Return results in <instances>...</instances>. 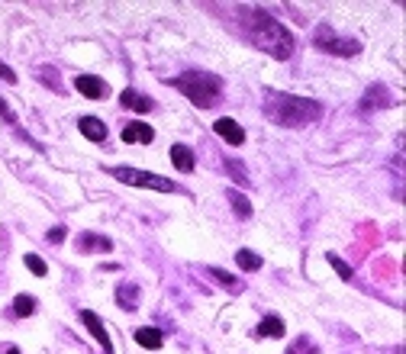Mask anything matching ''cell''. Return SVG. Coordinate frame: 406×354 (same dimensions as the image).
Wrapping results in <instances>:
<instances>
[{
	"mask_svg": "<svg viewBox=\"0 0 406 354\" xmlns=\"http://www.w3.org/2000/svg\"><path fill=\"white\" fill-rule=\"evenodd\" d=\"M171 165H175L177 171H194L197 158L187 145H171Z\"/></svg>",
	"mask_w": 406,
	"mask_h": 354,
	"instance_id": "cell-13",
	"label": "cell"
},
{
	"mask_svg": "<svg viewBox=\"0 0 406 354\" xmlns=\"http://www.w3.org/2000/svg\"><path fill=\"white\" fill-rule=\"evenodd\" d=\"M136 341H139L142 348H148V351H155V348H161V332L158 328H136Z\"/></svg>",
	"mask_w": 406,
	"mask_h": 354,
	"instance_id": "cell-18",
	"label": "cell"
},
{
	"mask_svg": "<svg viewBox=\"0 0 406 354\" xmlns=\"http://www.w3.org/2000/svg\"><path fill=\"white\" fill-rule=\"evenodd\" d=\"M45 238H49L52 245H58V242H65V238H68V229H65V226H58V229H49V236H45Z\"/></svg>",
	"mask_w": 406,
	"mask_h": 354,
	"instance_id": "cell-24",
	"label": "cell"
},
{
	"mask_svg": "<svg viewBox=\"0 0 406 354\" xmlns=\"http://www.w3.org/2000/svg\"><path fill=\"white\" fill-rule=\"evenodd\" d=\"M35 313V297H29V293H20V297L13 299V316H20V319H26V316Z\"/></svg>",
	"mask_w": 406,
	"mask_h": 354,
	"instance_id": "cell-20",
	"label": "cell"
},
{
	"mask_svg": "<svg viewBox=\"0 0 406 354\" xmlns=\"http://www.w3.org/2000/svg\"><path fill=\"white\" fill-rule=\"evenodd\" d=\"M213 132H216V135H223L229 145H242V142H246V129H242V126H238L232 116L216 119V123H213Z\"/></svg>",
	"mask_w": 406,
	"mask_h": 354,
	"instance_id": "cell-8",
	"label": "cell"
},
{
	"mask_svg": "<svg viewBox=\"0 0 406 354\" xmlns=\"http://www.w3.org/2000/svg\"><path fill=\"white\" fill-rule=\"evenodd\" d=\"M326 261H329L332 267H336V274H339L342 280H351V267H349V264H345L339 255H326Z\"/></svg>",
	"mask_w": 406,
	"mask_h": 354,
	"instance_id": "cell-23",
	"label": "cell"
},
{
	"mask_svg": "<svg viewBox=\"0 0 406 354\" xmlns=\"http://www.w3.org/2000/svg\"><path fill=\"white\" fill-rule=\"evenodd\" d=\"M242 33L248 35L255 49L268 52L274 58H290L294 55V35L284 23H278L268 10L261 7H242Z\"/></svg>",
	"mask_w": 406,
	"mask_h": 354,
	"instance_id": "cell-1",
	"label": "cell"
},
{
	"mask_svg": "<svg viewBox=\"0 0 406 354\" xmlns=\"http://www.w3.org/2000/svg\"><path fill=\"white\" fill-rule=\"evenodd\" d=\"M113 242L106 236H97V232H81L77 236V251H91V255H100V251H110Z\"/></svg>",
	"mask_w": 406,
	"mask_h": 354,
	"instance_id": "cell-10",
	"label": "cell"
},
{
	"mask_svg": "<svg viewBox=\"0 0 406 354\" xmlns=\"http://www.w3.org/2000/svg\"><path fill=\"white\" fill-rule=\"evenodd\" d=\"M236 261H238V267H242V271H248V274L258 271L261 264H265L258 255H255V251H248V248H238L236 251Z\"/></svg>",
	"mask_w": 406,
	"mask_h": 354,
	"instance_id": "cell-19",
	"label": "cell"
},
{
	"mask_svg": "<svg viewBox=\"0 0 406 354\" xmlns=\"http://www.w3.org/2000/svg\"><path fill=\"white\" fill-rule=\"evenodd\" d=\"M0 77H4V81H7V84H16V71H10L4 62H0Z\"/></svg>",
	"mask_w": 406,
	"mask_h": 354,
	"instance_id": "cell-25",
	"label": "cell"
},
{
	"mask_svg": "<svg viewBox=\"0 0 406 354\" xmlns=\"http://www.w3.org/2000/svg\"><path fill=\"white\" fill-rule=\"evenodd\" d=\"M110 174L116 177L119 184H129V187H148V190H161V194H175V190H177L175 181L161 177V174H152V171H139V167L119 165V167H113Z\"/></svg>",
	"mask_w": 406,
	"mask_h": 354,
	"instance_id": "cell-4",
	"label": "cell"
},
{
	"mask_svg": "<svg viewBox=\"0 0 406 354\" xmlns=\"http://www.w3.org/2000/svg\"><path fill=\"white\" fill-rule=\"evenodd\" d=\"M229 203H232V209H236L242 219H248V216H252V203L238 194V190H229Z\"/></svg>",
	"mask_w": 406,
	"mask_h": 354,
	"instance_id": "cell-21",
	"label": "cell"
},
{
	"mask_svg": "<svg viewBox=\"0 0 406 354\" xmlns=\"http://www.w3.org/2000/svg\"><path fill=\"white\" fill-rule=\"evenodd\" d=\"M152 139H155V129L148 123H129L126 129H123V142H126V145H136V142L148 145Z\"/></svg>",
	"mask_w": 406,
	"mask_h": 354,
	"instance_id": "cell-9",
	"label": "cell"
},
{
	"mask_svg": "<svg viewBox=\"0 0 406 354\" xmlns=\"http://www.w3.org/2000/svg\"><path fill=\"white\" fill-rule=\"evenodd\" d=\"M258 335H268V338H284V319L280 316H265L258 322Z\"/></svg>",
	"mask_w": 406,
	"mask_h": 354,
	"instance_id": "cell-15",
	"label": "cell"
},
{
	"mask_svg": "<svg viewBox=\"0 0 406 354\" xmlns=\"http://www.w3.org/2000/svg\"><path fill=\"white\" fill-rule=\"evenodd\" d=\"M265 113L278 126H307V123H313V119H319L322 106L316 104V100H309V97L268 91L265 94Z\"/></svg>",
	"mask_w": 406,
	"mask_h": 354,
	"instance_id": "cell-2",
	"label": "cell"
},
{
	"mask_svg": "<svg viewBox=\"0 0 406 354\" xmlns=\"http://www.w3.org/2000/svg\"><path fill=\"white\" fill-rule=\"evenodd\" d=\"M81 322L87 326V332L94 335V338L100 341V348H104V354H113V341H110V332L104 328V322H100L97 313H91V309H81Z\"/></svg>",
	"mask_w": 406,
	"mask_h": 354,
	"instance_id": "cell-6",
	"label": "cell"
},
{
	"mask_svg": "<svg viewBox=\"0 0 406 354\" xmlns=\"http://www.w3.org/2000/svg\"><path fill=\"white\" fill-rule=\"evenodd\" d=\"M23 261H26V267L35 274V277H45V274H49V267H45V261H43V258H39V255H33V251H29V255L23 258Z\"/></svg>",
	"mask_w": 406,
	"mask_h": 354,
	"instance_id": "cell-22",
	"label": "cell"
},
{
	"mask_svg": "<svg viewBox=\"0 0 406 354\" xmlns=\"http://www.w3.org/2000/svg\"><path fill=\"white\" fill-rule=\"evenodd\" d=\"M313 45H316V49H322V52H329V55H358V52H361V42H355V39H339V35L332 33L329 26L316 29Z\"/></svg>",
	"mask_w": 406,
	"mask_h": 354,
	"instance_id": "cell-5",
	"label": "cell"
},
{
	"mask_svg": "<svg viewBox=\"0 0 406 354\" xmlns=\"http://www.w3.org/2000/svg\"><path fill=\"white\" fill-rule=\"evenodd\" d=\"M210 277L216 280V284H223L229 293H242V290H246V284H242V280H238V277H232V274H226L223 267H213V271H210Z\"/></svg>",
	"mask_w": 406,
	"mask_h": 354,
	"instance_id": "cell-17",
	"label": "cell"
},
{
	"mask_svg": "<svg viewBox=\"0 0 406 354\" xmlns=\"http://www.w3.org/2000/svg\"><path fill=\"white\" fill-rule=\"evenodd\" d=\"M119 104L126 106V110H136V113H152L155 110L152 100L142 97V94H136V91H123L119 94Z\"/></svg>",
	"mask_w": 406,
	"mask_h": 354,
	"instance_id": "cell-12",
	"label": "cell"
},
{
	"mask_svg": "<svg viewBox=\"0 0 406 354\" xmlns=\"http://www.w3.org/2000/svg\"><path fill=\"white\" fill-rule=\"evenodd\" d=\"M0 351H4V354H20V348H16V345H4Z\"/></svg>",
	"mask_w": 406,
	"mask_h": 354,
	"instance_id": "cell-26",
	"label": "cell"
},
{
	"mask_svg": "<svg viewBox=\"0 0 406 354\" xmlns=\"http://www.w3.org/2000/svg\"><path fill=\"white\" fill-rule=\"evenodd\" d=\"M77 129L84 132L91 142H104L106 139V123L104 119H97V116H81L77 119Z\"/></svg>",
	"mask_w": 406,
	"mask_h": 354,
	"instance_id": "cell-11",
	"label": "cell"
},
{
	"mask_svg": "<svg viewBox=\"0 0 406 354\" xmlns=\"http://www.w3.org/2000/svg\"><path fill=\"white\" fill-rule=\"evenodd\" d=\"M75 87H77V94H84L87 100H104L106 97V84L100 81L97 74H77Z\"/></svg>",
	"mask_w": 406,
	"mask_h": 354,
	"instance_id": "cell-7",
	"label": "cell"
},
{
	"mask_svg": "<svg viewBox=\"0 0 406 354\" xmlns=\"http://www.w3.org/2000/svg\"><path fill=\"white\" fill-rule=\"evenodd\" d=\"M387 104H390L387 87H384V84H374L371 91H368V97L361 100V110H374V106H387Z\"/></svg>",
	"mask_w": 406,
	"mask_h": 354,
	"instance_id": "cell-14",
	"label": "cell"
},
{
	"mask_svg": "<svg viewBox=\"0 0 406 354\" xmlns=\"http://www.w3.org/2000/svg\"><path fill=\"white\" fill-rule=\"evenodd\" d=\"M116 299H119V309H136V306H139V290H136L133 284H119Z\"/></svg>",
	"mask_w": 406,
	"mask_h": 354,
	"instance_id": "cell-16",
	"label": "cell"
},
{
	"mask_svg": "<svg viewBox=\"0 0 406 354\" xmlns=\"http://www.w3.org/2000/svg\"><path fill=\"white\" fill-rule=\"evenodd\" d=\"M168 84L175 91H181L194 106H200V110L216 104L219 91H223V81H219L216 74H210V71H187V74L171 77Z\"/></svg>",
	"mask_w": 406,
	"mask_h": 354,
	"instance_id": "cell-3",
	"label": "cell"
}]
</instances>
